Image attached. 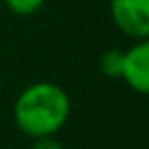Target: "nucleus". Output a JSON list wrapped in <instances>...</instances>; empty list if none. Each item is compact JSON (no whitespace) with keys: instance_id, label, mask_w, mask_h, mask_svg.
I'll list each match as a JSON object with an SVG mask.
<instances>
[{"instance_id":"obj_6","label":"nucleus","mask_w":149,"mask_h":149,"mask_svg":"<svg viewBox=\"0 0 149 149\" xmlns=\"http://www.w3.org/2000/svg\"><path fill=\"white\" fill-rule=\"evenodd\" d=\"M33 147L31 149H65L57 139L53 137H41V139H33Z\"/></svg>"},{"instance_id":"obj_2","label":"nucleus","mask_w":149,"mask_h":149,"mask_svg":"<svg viewBox=\"0 0 149 149\" xmlns=\"http://www.w3.org/2000/svg\"><path fill=\"white\" fill-rule=\"evenodd\" d=\"M110 17L127 37H149V0H110Z\"/></svg>"},{"instance_id":"obj_3","label":"nucleus","mask_w":149,"mask_h":149,"mask_svg":"<svg viewBox=\"0 0 149 149\" xmlns=\"http://www.w3.org/2000/svg\"><path fill=\"white\" fill-rule=\"evenodd\" d=\"M120 78L127 86L139 94L149 92V43L147 39L137 41L131 49L123 51Z\"/></svg>"},{"instance_id":"obj_1","label":"nucleus","mask_w":149,"mask_h":149,"mask_svg":"<svg viewBox=\"0 0 149 149\" xmlns=\"http://www.w3.org/2000/svg\"><path fill=\"white\" fill-rule=\"evenodd\" d=\"M72 100L68 92L53 82H35L27 86L13 108L17 127L31 139L53 137L68 123Z\"/></svg>"},{"instance_id":"obj_5","label":"nucleus","mask_w":149,"mask_h":149,"mask_svg":"<svg viewBox=\"0 0 149 149\" xmlns=\"http://www.w3.org/2000/svg\"><path fill=\"white\" fill-rule=\"evenodd\" d=\"M45 0H4L6 8L17 15V17H31L35 15L41 6H43Z\"/></svg>"},{"instance_id":"obj_4","label":"nucleus","mask_w":149,"mask_h":149,"mask_svg":"<svg viewBox=\"0 0 149 149\" xmlns=\"http://www.w3.org/2000/svg\"><path fill=\"white\" fill-rule=\"evenodd\" d=\"M100 70L108 78H120L123 70V51L118 49H108L100 55Z\"/></svg>"}]
</instances>
